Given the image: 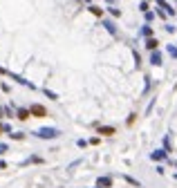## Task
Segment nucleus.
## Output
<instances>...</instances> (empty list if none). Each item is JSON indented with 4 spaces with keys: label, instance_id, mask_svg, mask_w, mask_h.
Here are the masks:
<instances>
[{
    "label": "nucleus",
    "instance_id": "nucleus-1",
    "mask_svg": "<svg viewBox=\"0 0 177 188\" xmlns=\"http://www.w3.org/2000/svg\"><path fill=\"white\" fill-rule=\"evenodd\" d=\"M32 114L34 117H45V114H47V112H45V107H41V105H32Z\"/></svg>",
    "mask_w": 177,
    "mask_h": 188
}]
</instances>
